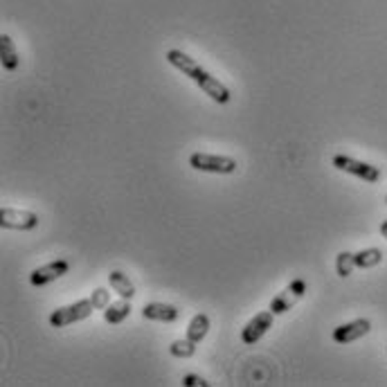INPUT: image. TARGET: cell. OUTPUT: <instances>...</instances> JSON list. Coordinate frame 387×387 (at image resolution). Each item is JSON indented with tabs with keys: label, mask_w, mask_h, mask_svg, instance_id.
I'll use <instances>...</instances> for the list:
<instances>
[{
	"label": "cell",
	"mask_w": 387,
	"mask_h": 387,
	"mask_svg": "<svg viewBox=\"0 0 387 387\" xmlns=\"http://www.w3.org/2000/svg\"><path fill=\"white\" fill-rule=\"evenodd\" d=\"M167 61L174 65V68L181 70L185 77H190L198 88L210 99H214L216 104H228L230 101V90L223 86V83L212 77L205 68H201V63H196L190 54H185L183 50H169L167 52Z\"/></svg>",
	"instance_id": "cell-1"
},
{
	"label": "cell",
	"mask_w": 387,
	"mask_h": 387,
	"mask_svg": "<svg viewBox=\"0 0 387 387\" xmlns=\"http://www.w3.org/2000/svg\"><path fill=\"white\" fill-rule=\"evenodd\" d=\"M97 308V302L92 299V295L88 299H79L74 302V304H68V306H61L56 308L54 313L50 315V324L54 329H63V327H70L74 322H81V320H86L92 315V311Z\"/></svg>",
	"instance_id": "cell-2"
},
{
	"label": "cell",
	"mask_w": 387,
	"mask_h": 387,
	"mask_svg": "<svg viewBox=\"0 0 387 387\" xmlns=\"http://www.w3.org/2000/svg\"><path fill=\"white\" fill-rule=\"evenodd\" d=\"M190 167L196 172H205V174H221L228 176L237 172V160L230 156H214V154H192L190 156Z\"/></svg>",
	"instance_id": "cell-3"
},
{
	"label": "cell",
	"mask_w": 387,
	"mask_h": 387,
	"mask_svg": "<svg viewBox=\"0 0 387 387\" xmlns=\"http://www.w3.org/2000/svg\"><path fill=\"white\" fill-rule=\"evenodd\" d=\"M334 167L340 169V172H347L352 176L363 178L365 183H379L381 181V169L379 167L361 163V160H354V158L343 156V154L334 156Z\"/></svg>",
	"instance_id": "cell-4"
},
{
	"label": "cell",
	"mask_w": 387,
	"mask_h": 387,
	"mask_svg": "<svg viewBox=\"0 0 387 387\" xmlns=\"http://www.w3.org/2000/svg\"><path fill=\"white\" fill-rule=\"evenodd\" d=\"M306 293V281L304 279H293L290 284L279 293V295L270 302V311L275 315H284L288 311L297 304V302L304 297Z\"/></svg>",
	"instance_id": "cell-5"
},
{
	"label": "cell",
	"mask_w": 387,
	"mask_h": 387,
	"mask_svg": "<svg viewBox=\"0 0 387 387\" xmlns=\"http://www.w3.org/2000/svg\"><path fill=\"white\" fill-rule=\"evenodd\" d=\"M0 225L7 230L30 232L39 225V216L30 210H14V207H3L0 210Z\"/></svg>",
	"instance_id": "cell-6"
},
{
	"label": "cell",
	"mask_w": 387,
	"mask_h": 387,
	"mask_svg": "<svg viewBox=\"0 0 387 387\" xmlns=\"http://www.w3.org/2000/svg\"><path fill=\"white\" fill-rule=\"evenodd\" d=\"M272 320H275V313L268 308V311H261V313H257L248 324L243 327L241 331V340L243 345H257L259 340L268 334V329H272Z\"/></svg>",
	"instance_id": "cell-7"
},
{
	"label": "cell",
	"mask_w": 387,
	"mask_h": 387,
	"mask_svg": "<svg viewBox=\"0 0 387 387\" xmlns=\"http://www.w3.org/2000/svg\"><path fill=\"white\" fill-rule=\"evenodd\" d=\"M68 270H70V261L56 259V261L45 263V266H41V268H34L30 275V281L34 286H45V284H52V281H56L63 275H68Z\"/></svg>",
	"instance_id": "cell-8"
},
{
	"label": "cell",
	"mask_w": 387,
	"mask_h": 387,
	"mask_svg": "<svg viewBox=\"0 0 387 387\" xmlns=\"http://www.w3.org/2000/svg\"><path fill=\"white\" fill-rule=\"evenodd\" d=\"M372 331V322L370 320H354V322H347V324H340L334 329V340L338 345H349V343H354V340L358 338H363Z\"/></svg>",
	"instance_id": "cell-9"
},
{
	"label": "cell",
	"mask_w": 387,
	"mask_h": 387,
	"mask_svg": "<svg viewBox=\"0 0 387 387\" xmlns=\"http://www.w3.org/2000/svg\"><path fill=\"white\" fill-rule=\"evenodd\" d=\"M142 318L156 320V322H176V320L181 318V311L172 304H160V302H154V304H145Z\"/></svg>",
	"instance_id": "cell-10"
},
{
	"label": "cell",
	"mask_w": 387,
	"mask_h": 387,
	"mask_svg": "<svg viewBox=\"0 0 387 387\" xmlns=\"http://www.w3.org/2000/svg\"><path fill=\"white\" fill-rule=\"evenodd\" d=\"M131 311H133V306H131V299L122 297L120 302H110V304L104 308V320H106L108 324H120V322H124V320L131 315Z\"/></svg>",
	"instance_id": "cell-11"
},
{
	"label": "cell",
	"mask_w": 387,
	"mask_h": 387,
	"mask_svg": "<svg viewBox=\"0 0 387 387\" xmlns=\"http://www.w3.org/2000/svg\"><path fill=\"white\" fill-rule=\"evenodd\" d=\"M108 281H110V288L115 290L120 297L133 299V295H135V286H133V281L129 279V275H124V272H122V270H110Z\"/></svg>",
	"instance_id": "cell-12"
},
{
	"label": "cell",
	"mask_w": 387,
	"mask_h": 387,
	"mask_svg": "<svg viewBox=\"0 0 387 387\" xmlns=\"http://www.w3.org/2000/svg\"><path fill=\"white\" fill-rule=\"evenodd\" d=\"M0 56H3L5 70H9V72H14L18 68V63H21V59H18V52H16V45H14L12 36H9V34L0 36Z\"/></svg>",
	"instance_id": "cell-13"
},
{
	"label": "cell",
	"mask_w": 387,
	"mask_h": 387,
	"mask_svg": "<svg viewBox=\"0 0 387 387\" xmlns=\"http://www.w3.org/2000/svg\"><path fill=\"white\" fill-rule=\"evenodd\" d=\"M207 331H210V318H207L205 313H196L192 318L190 327H187V338L198 345L207 336Z\"/></svg>",
	"instance_id": "cell-14"
},
{
	"label": "cell",
	"mask_w": 387,
	"mask_h": 387,
	"mask_svg": "<svg viewBox=\"0 0 387 387\" xmlns=\"http://www.w3.org/2000/svg\"><path fill=\"white\" fill-rule=\"evenodd\" d=\"M356 257V268H374L379 266L383 261V250L379 248H367V250H361V252H354Z\"/></svg>",
	"instance_id": "cell-15"
},
{
	"label": "cell",
	"mask_w": 387,
	"mask_h": 387,
	"mask_svg": "<svg viewBox=\"0 0 387 387\" xmlns=\"http://www.w3.org/2000/svg\"><path fill=\"white\" fill-rule=\"evenodd\" d=\"M336 270H338V275L340 277H349L352 272L356 270V257H354V252H347L343 250L336 257Z\"/></svg>",
	"instance_id": "cell-16"
},
{
	"label": "cell",
	"mask_w": 387,
	"mask_h": 387,
	"mask_svg": "<svg viewBox=\"0 0 387 387\" xmlns=\"http://www.w3.org/2000/svg\"><path fill=\"white\" fill-rule=\"evenodd\" d=\"M169 352L176 358H192L196 354V343H192L190 338L185 340H174L172 347H169Z\"/></svg>",
	"instance_id": "cell-17"
},
{
	"label": "cell",
	"mask_w": 387,
	"mask_h": 387,
	"mask_svg": "<svg viewBox=\"0 0 387 387\" xmlns=\"http://www.w3.org/2000/svg\"><path fill=\"white\" fill-rule=\"evenodd\" d=\"M183 385L185 387H210V383H207L205 379H201V376H196V374H187L183 379Z\"/></svg>",
	"instance_id": "cell-18"
},
{
	"label": "cell",
	"mask_w": 387,
	"mask_h": 387,
	"mask_svg": "<svg viewBox=\"0 0 387 387\" xmlns=\"http://www.w3.org/2000/svg\"><path fill=\"white\" fill-rule=\"evenodd\" d=\"M381 234H383V237L387 239V221H383V223H381Z\"/></svg>",
	"instance_id": "cell-19"
},
{
	"label": "cell",
	"mask_w": 387,
	"mask_h": 387,
	"mask_svg": "<svg viewBox=\"0 0 387 387\" xmlns=\"http://www.w3.org/2000/svg\"><path fill=\"white\" fill-rule=\"evenodd\" d=\"M385 203H387V196H385Z\"/></svg>",
	"instance_id": "cell-20"
}]
</instances>
